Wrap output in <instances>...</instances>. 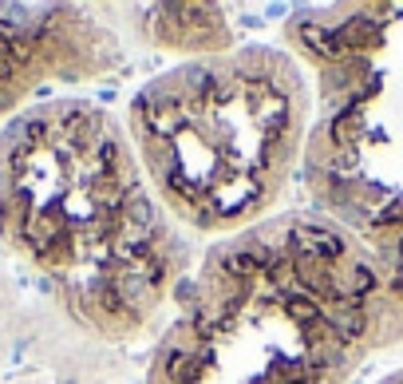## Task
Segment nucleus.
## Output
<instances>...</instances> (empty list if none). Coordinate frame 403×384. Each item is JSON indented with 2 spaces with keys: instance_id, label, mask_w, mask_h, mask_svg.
Returning a JSON list of instances; mask_svg holds the SVG:
<instances>
[{
  "instance_id": "f257e3e1",
  "label": "nucleus",
  "mask_w": 403,
  "mask_h": 384,
  "mask_svg": "<svg viewBox=\"0 0 403 384\" xmlns=\"http://www.w3.org/2000/svg\"><path fill=\"white\" fill-rule=\"evenodd\" d=\"M0 246L107 345L159 337L202 261L127 123L84 95H48L0 127Z\"/></svg>"
},
{
  "instance_id": "f03ea898",
  "label": "nucleus",
  "mask_w": 403,
  "mask_h": 384,
  "mask_svg": "<svg viewBox=\"0 0 403 384\" xmlns=\"http://www.w3.org/2000/svg\"><path fill=\"white\" fill-rule=\"evenodd\" d=\"M403 348L376 266L308 206L202 254L143 384H360Z\"/></svg>"
},
{
  "instance_id": "20e7f679",
  "label": "nucleus",
  "mask_w": 403,
  "mask_h": 384,
  "mask_svg": "<svg viewBox=\"0 0 403 384\" xmlns=\"http://www.w3.org/2000/svg\"><path fill=\"white\" fill-rule=\"evenodd\" d=\"M313 84L305 206L364 249L403 325V4H313L281 24Z\"/></svg>"
},
{
  "instance_id": "423d86ee",
  "label": "nucleus",
  "mask_w": 403,
  "mask_h": 384,
  "mask_svg": "<svg viewBox=\"0 0 403 384\" xmlns=\"http://www.w3.org/2000/svg\"><path fill=\"white\" fill-rule=\"evenodd\" d=\"M123 16L139 48L174 56L178 63L237 48L230 16L218 4H134L123 8Z\"/></svg>"
},
{
  "instance_id": "0eeeda50",
  "label": "nucleus",
  "mask_w": 403,
  "mask_h": 384,
  "mask_svg": "<svg viewBox=\"0 0 403 384\" xmlns=\"http://www.w3.org/2000/svg\"><path fill=\"white\" fill-rule=\"evenodd\" d=\"M364 384V381H360ZM368 384H403V364H391V369H384L379 376H372Z\"/></svg>"
},
{
  "instance_id": "7ed1b4c3",
  "label": "nucleus",
  "mask_w": 403,
  "mask_h": 384,
  "mask_svg": "<svg viewBox=\"0 0 403 384\" xmlns=\"http://www.w3.org/2000/svg\"><path fill=\"white\" fill-rule=\"evenodd\" d=\"M123 123L162 206L221 242L289 210L313 84L285 44H237L150 75Z\"/></svg>"
},
{
  "instance_id": "39448f33",
  "label": "nucleus",
  "mask_w": 403,
  "mask_h": 384,
  "mask_svg": "<svg viewBox=\"0 0 403 384\" xmlns=\"http://www.w3.org/2000/svg\"><path fill=\"white\" fill-rule=\"evenodd\" d=\"M127 68V44L95 8L0 4V119L8 123L48 87L99 84Z\"/></svg>"
}]
</instances>
